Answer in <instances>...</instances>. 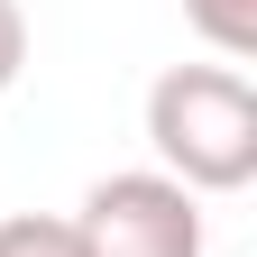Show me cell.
I'll return each instance as SVG.
<instances>
[{
    "mask_svg": "<svg viewBox=\"0 0 257 257\" xmlns=\"http://www.w3.org/2000/svg\"><path fill=\"white\" fill-rule=\"evenodd\" d=\"M184 19L202 28V37L220 46V55H257V0H184Z\"/></svg>",
    "mask_w": 257,
    "mask_h": 257,
    "instance_id": "obj_3",
    "label": "cell"
},
{
    "mask_svg": "<svg viewBox=\"0 0 257 257\" xmlns=\"http://www.w3.org/2000/svg\"><path fill=\"white\" fill-rule=\"evenodd\" d=\"M83 257H202V202L166 175H101L74 211Z\"/></svg>",
    "mask_w": 257,
    "mask_h": 257,
    "instance_id": "obj_2",
    "label": "cell"
},
{
    "mask_svg": "<svg viewBox=\"0 0 257 257\" xmlns=\"http://www.w3.org/2000/svg\"><path fill=\"white\" fill-rule=\"evenodd\" d=\"M147 147L156 175L202 193H239L257 175V92L239 64H166L147 83Z\"/></svg>",
    "mask_w": 257,
    "mask_h": 257,
    "instance_id": "obj_1",
    "label": "cell"
},
{
    "mask_svg": "<svg viewBox=\"0 0 257 257\" xmlns=\"http://www.w3.org/2000/svg\"><path fill=\"white\" fill-rule=\"evenodd\" d=\"M0 257H83V239H74V220L19 211V220H0Z\"/></svg>",
    "mask_w": 257,
    "mask_h": 257,
    "instance_id": "obj_4",
    "label": "cell"
},
{
    "mask_svg": "<svg viewBox=\"0 0 257 257\" xmlns=\"http://www.w3.org/2000/svg\"><path fill=\"white\" fill-rule=\"evenodd\" d=\"M28 74V10H19V0H0V92H10Z\"/></svg>",
    "mask_w": 257,
    "mask_h": 257,
    "instance_id": "obj_5",
    "label": "cell"
}]
</instances>
